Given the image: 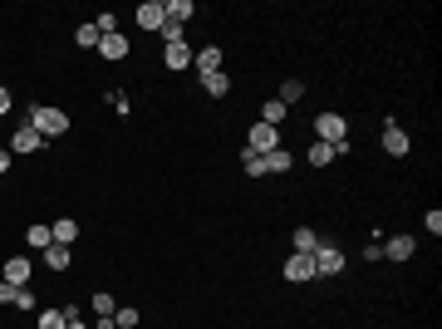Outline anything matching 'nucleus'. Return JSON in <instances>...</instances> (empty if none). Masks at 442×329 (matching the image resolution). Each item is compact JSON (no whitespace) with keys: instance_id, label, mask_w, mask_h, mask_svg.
I'll use <instances>...</instances> for the list:
<instances>
[{"instance_id":"f257e3e1","label":"nucleus","mask_w":442,"mask_h":329,"mask_svg":"<svg viewBox=\"0 0 442 329\" xmlns=\"http://www.w3.org/2000/svg\"><path fill=\"white\" fill-rule=\"evenodd\" d=\"M25 123H30V128H40V138H59V133H69V113H64V109H49V104H35Z\"/></svg>"},{"instance_id":"f03ea898","label":"nucleus","mask_w":442,"mask_h":329,"mask_svg":"<svg viewBox=\"0 0 442 329\" xmlns=\"http://www.w3.org/2000/svg\"><path fill=\"white\" fill-rule=\"evenodd\" d=\"M315 138L330 143V148H339V152H349V123H344L339 113H320V118H315Z\"/></svg>"},{"instance_id":"7ed1b4c3","label":"nucleus","mask_w":442,"mask_h":329,"mask_svg":"<svg viewBox=\"0 0 442 329\" xmlns=\"http://www.w3.org/2000/svg\"><path fill=\"white\" fill-rule=\"evenodd\" d=\"M315 275H339L344 270V251L334 246V241H315Z\"/></svg>"},{"instance_id":"20e7f679","label":"nucleus","mask_w":442,"mask_h":329,"mask_svg":"<svg viewBox=\"0 0 442 329\" xmlns=\"http://www.w3.org/2000/svg\"><path fill=\"white\" fill-rule=\"evenodd\" d=\"M285 280H290V285H305V280H315V256H310V251H295V256L285 261Z\"/></svg>"},{"instance_id":"39448f33","label":"nucleus","mask_w":442,"mask_h":329,"mask_svg":"<svg viewBox=\"0 0 442 329\" xmlns=\"http://www.w3.org/2000/svg\"><path fill=\"white\" fill-rule=\"evenodd\" d=\"M246 148H251V152H270V148H280V128L256 123V128H251V138H246Z\"/></svg>"},{"instance_id":"423d86ee","label":"nucleus","mask_w":442,"mask_h":329,"mask_svg":"<svg viewBox=\"0 0 442 329\" xmlns=\"http://www.w3.org/2000/svg\"><path fill=\"white\" fill-rule=\"evenodd\" d=\"M408 148H413V143H408V133L388 118V123H383V152H388V157H408Z\"/></svg>"},{"instance_id":"0eeeda50","label":"nucleus","mask_w":442,"mask_h":329,"mask_svg":"<svg viewBox=\"0 0 442 329\" xmlns=\"http://www.w3.org/2000/svg\"><path fill=\"white\" fill-rule=\"evenodd\" d=\"M162 20H167L162 0H143L138 5V30H162Z\"/></svg>"},{"instance_id":"6e6552de","label":"nucleus","mask_w":442,"mask_h":329,"mask_svg":"<svg viewBox=\"0 0 442 329\" xmlns=\"http://www.w3.org/2000/svg\"><path fill=\"white\" fill-rule=\"evenodd\" d=\"M40 143H44V138H40V128H30V123L10 133V152H40Z\"/></svg>"},{"instance_id":"1a4fd4ad","label":"nucleus","mask_w":442,"mask_h":329,"mask_svg":"<svg viewBox=\"0 0 442 329\" xmlns=\"http://www.w3.org/2000/svg\"><path fill=\"white\" fill-rule=\"evenodd\" d=\"M192 64H197V74H202V79H207V74H221V49H217V44L197 49V54H192Z\"/></svg>"},{"instance_id":"9d476101","label":"nucleus","mask_w":442,"mask_h":329,"mask_svg":"<svg viewBox=\"0 0 442 329\" xmlns=\"http://www.w3.org/2000/svg\"><path fill=\"white\" fill-rule=\"evenodd\" d=\"M192 54H197V49H192L187 40H177V44H167L162 64H167V69H187V64H192Z\"/></svg>"},{"instance_id":"9b49d317","label":"nucleus","mask_w":442,"mask_h":329,"mask_svg":"<svg viewBox=\"0 0 442 329\" xmlns=\"http://www.w3.org/2000/svg\"><path fill=\"white\" fill-rule=\"evenodd\" d=\"M30 270H35L30 256H10V261H5V280H10V285H30Z\"/></svg>"},{"instance_id":"f8f14e48","label":"nucleus","mask_w":442,"mask_h":329,"mask_svg":"<svg viewBox=\"0 0 442 329\" xmlns=\"http://www.w3.org/2000/svg\"><path fill=\"white\" fill-rule=\"evenodd\" d=\"M413 251H418V241H413V236H393V241L383 246V256H388V261H413Z\"/></svg>"},{"instance_id":"ddd939ff","label":"nucleus","mask_w":442,"mask_h":329,"mask_svg":"<svg viewBox=\"0 0 442 329\" xmlns=\"http://www.w3.org/2000/svg\"><path fill=\"white\" fill-rule=\"evenodd\" d=\"M49 231H54V246H74V236H79V221H74V217H59L54 226H49Z\"/></svg>"},{"instance_id":"4468645a","label":"nucleus","mask_w":442,"mask_h":329,"mask_svg":"<svg viewBox=\"0 0 442 329\" xmlns=\"http://www.w3.org/2000/svg\"><path fill=\"white\" fill-rule=\"evenodd\" d=\"M162 10H167V20H177V25H187V20L197 15V5H192V0H162Z\"/></svg>"},{"instance_id":"2eb2a0df","label":"nucleus","mask_w":442,"mask_h":329,"mask_svg":"<svg viewBox=\"0 0 442 329\" xmlns=\"http://www.w3.org/2000/svg\"><path fill=\"white\" fill-rule=\"evenodd\" d=\"M99 54H104V59H123V54H128V40H123V35H104V40H99Z\"/></svg>"},{"instance_id":"dca6fc26","label":"nucleus","mask_w":442,"mask_h":329,"mask_svg":"<svg viewBox=\"0 0 442 329\" xmlns=\"http://www.w3.org/2000/svg\"><path fill=\"white\" fill-rule=\"evenodd\" d=\"M285 104H280V99H265V104H261V123H270V128H280V123H285Z\"/></svg>"},{"instance_id":"f3484780","label":"nucleus","mask_w":442,"mask_h":329,"mask_svg":"<svg viewBox=\"0 0 442 329\" xmlns=\"http://www.w3.org/2000/svg\"><path fill=\"white\" fill-rule=\"evenodd\" d=\"M241 172H246V177H265V152H251V148H246V152H241Z\"/></svg>"},{"instance_id":"a211bd4d","label":"nucleus","mask_w":442,"mask_h":329,"mask_svg":"<svg viewBox=\"0 0 442 329\" xmlns=\"http://www.w3.org/2000/svg\"><path fill=\"white\" fill-rule=\"evenodd\" d=\"M25 241H30V246H35V251H44V246H54V231H49V226H44V221H35V226H30V231H25Z\"/></svg>"},{"instance_id":"6ab92c4d","label":"nucleus","mask_w":442,"mask_h":329,"mask_svg":"<svg viewBox=\"0 0 442 329\" xmlns=\"http://www.w3.org/2000/svg\"><path fill=\"white\" fill-rule=\"evenodd\" d=\"M69 261H74L69 246H44V265H49V270H69Z\"/></svg>"},{"instance_id":"aec40b11","label":"nucleus","mask_w":442,"mask_h":329,"mask_svg":"<svg viewBox=\"0 0 442 329\" xmlns=\"http://www.w3.org/2000/svg\"><path fill=\"white\" fill-rule=\"evenodd\" d=\"M334 157H339V148H330V143H320V138L310 143V162H315V167H330Z\"/></svg>"},{"instance_id":"412c9836","label":"nucleus","mask_w":442,"mask_h":329,"mask_svg":"<svg viewBox=\"0 0 442 329\" xmlns=\"http://www.w3.org/2000/svg\"><path fill=\"white\" fill-rule=\"evenodd\" d=\"M290 162H295V157H290L285 148H270V152H265V172H290Z\"/></svg>"},{"instance_id":"4be33fe9","label":"nucleus","mask_w":442,"mask_h":329,"mask_svg":"<svg viewBox=\"0 0 442 329\" xmlns=\"http://www.w3.org/2000/svg\"><path fill=\"white\" fill-rule=\"evenodd\" d=\"M74 40H79V49H99V40H104V35H99V30H94V20H89V25H79V30H74Z\"/></svg>"},{"instance_id":"5701e85b","label":"nucleus","mask_w":442,"mask_h":329,"mask_svg":"<svg viewBox=\"0 0 442 329\" xmlns=\"http://www.w3.org/2000/svg\"><path fill=\"white\" fill-rule=\"evenodd\" d=\"M300 99H305V84H300V79H285V84H280V104L290 109V104H300Z\"/></svg>"},{"instance_id":"b1692460","label":"nucleus","mask_w":442,"mask_h":329,"mask_svg":"<svg viewBox=\"0 0 442 329\" xmlns=\"http://www.w3.org/2000/svg\"><path fill=\"white\" fill-rule=\"evenodd\" d=\"M202 89H207L212 99H221V94L231 89V79H226V74H207V79H202Z\"/></svg>"},{"instance_id":"393cba45","label":"nucleus","mask_w":442,"mask_h":329,"mask_svg":"<svg viewBox=\"0 0 442 329\" xmlns=\"http://www.w3.org/2000/svg\"><path fill=\"white\" fill-rule=\"evenodd\" d=\"M157 35H162V44H177V40L187 35V25H177V20H162V30H157Z\"/></svg>"},{"instance_id":"a878e982","label":"nucleus","mask_w":442,"mask_h":329,"mask_svg":"<svg viewBox=\"0 0 442 329\" xmlns=\"http://www.w3.org/2000/svg\"><path fill=\"white\" fill-rule=\"evenodd\" d=\"M295 251H315V231L310 226H295Z\"/></svg>"},{"instance_id":"bb28decb","label":"nucleus","mask_w":442,"mask_h":329,"mask_svg":"<svg viewBox=\"0 0 442 329\" xmlns=\"http://www.w3.org/2000/svg\"><path fill=\"white\" fill-rule=\"evenodd\" d=\"M113 325H118V329H133V325H138V310H133V305H128V310H113Z\"/></svg>"},{"instance_id":"cd10ccee","label":"nucleus","mask_w":442,"mask_h":329,"mask_svg":"<svg viewBox=\"0 0 442 329\" xmlns=\"http://www.w3.org/2000/svg\"><path fill=\"white\" fill-rule=\"evenodd\" d=\"M94 315H113V295L109 290H94Z\"/></svg>"},{"instance_id":"c85d7f7f","label":"nucleus","mask_w":442,"mask_h":329,"mask_svg":"<svg viewBox=\"0 0 442 329\" xmlns=\"http://www.w3.org/2000/svg\"><path fill=\"white\" fill-rule=\"evenodd\" d=\"M40 329H64V310H44V315H40Z\"/></svg>"},{"instance_id":"c756f323","label":"nucleus","mask_w":442,"mask_h":329,"mask_svg":"<svg viewBox=\"0 0 442 329\" xmlns=\"http://www.w3.org/2000/svg\"><path fill=\"white\" fill-rule=\"evenodd\" d=\"M35 305H40V300H35V290H25V285H20V290H15V310H35Z\"/></svg>"},{"instance_id":"7c9ffc66","label":"nucleus","mask_w":442,"mask_h":329,"mask_svg":"<svg viewBox=\"0 0 442 329\" xmlns=\"http://www.w3.org/2000/svg\"><path fill=\"white\" fill-rule=\"evenodd\" d=\"M15 290H20V285H10V280H0V305H15Z\"/></svg>"},{"instance_id":"2f4dec72","label":"nucleus","mask_w":442,"mask_h":329,"mask_svg":"<svg viewBox=\"0 0 442 329\" xmlns=\"http://www.w3.org/2000/svg\"><path fill=\"white\" fill-rule=\"evenodd\" d=\"M423 226H428V231L438 236V231H442V212H428V217H423Z\"/></svg>"},{"instance_id":"473e14b6","label":"nucleus","mask_w":442,"mask_h":329,"mask_svg":"<svg viewBox=\"0 0 442 329\" xmlns=\"http://www.w3.org/2000/svg\"><path fill=\"white\" fill-rule=\"evenodd\" d=\"M10 104H15V99H10V89H0V113H10Z\"/></svg>"},{"instance_id":"72a5a7b5","label":"nucleus","mask_w":442,"mask_h":329,"mask_svg":"<svg viewBox=\"0 0 442 329\" xmlns=\"http://www.w3.org/2000/svg\"><path fill=\"white\" fill-rule=\"evenodd\" d=\"M0 172H10V148H0Z\"/></svg>"},{"instance_id":"f704fd0d","label":"nucleus","mask_w":442,"mask_h":329,"mask_svg":"<svg viewBox=\"0 0 442 329\" xmlns=\"http://www.w3.org/2000/svg\"><path fill=\"white\" fill-rule=\"evenodd\" d=\"M94 329H118V325H113V315H99V325Z\"/></svg>"},{"instance_id":"c9c22d12","label":"nucleus","mask_w":442,"mask_h":329,"mask_svg":"<svg viewBox=\"0 0 442 329\" xmlns=\"http://www.w3.org/2000/svg\"><path fill=\"white\" fill-rule=\"evenodd\" d=\"M64 329H89V325H84V320H79V315H74V320H64Z\"/></svg>"}]
</instances>
